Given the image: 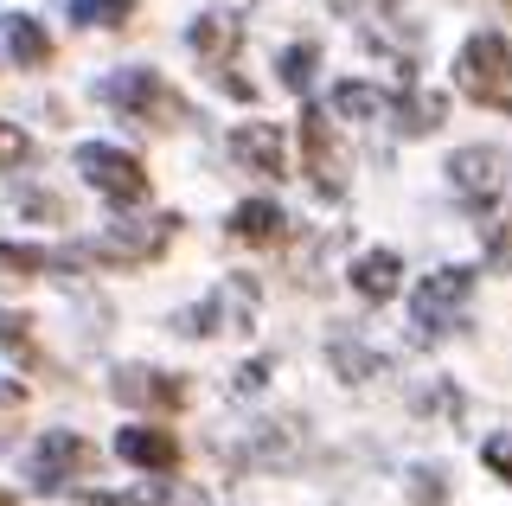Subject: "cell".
Here are the masks:
<instances>
[{
  "label": "cell",
  "instance_id": "17",
  "mask_svg": "<svg viewBox=\"0 0 512 506\" xmlns=\"http://www.w3.org/2000/svg\"><path fill=\"white\" fill-rule=\"evenodd\" d=\"M84 250H39V244H0V270L13 276H45V270H71Z\"/></svg>",
  "mask_w": 512,
  "mask_h": 506
},
{
  "label": "cell",
  "instance_id": "28",
  "mask_svg": "<svg viewBox=\"0 0 512 506\" xmlns=\"http://www.w3.org/2000/svg\"><path fill=\"white\" fill-rule=\"evenodd\" d=\"M263 372H269V359H256V366H244V378H237V391H256V385H263Z\"/></svg>",
  "mask_w": 512,
  "mask_h": 506
},
{
  "label": "cell",
  "instance_id": "24",
  "mask_svg": "<svg viewBox=\"0 0 512 506\" xmlns=\"http://www.w3.org/2000/svg\"><path fill=\"white\" fill-rule=\"evenodd\" d=\"M20 161H32V135L20 122H0V167H20Z\"/></svg>",
  "mask_w": 512,
  "mask_h": 506
},
{
  "label": "cell",
  "instance_id": "11",
  "mask_svg": "<svg viewBox=\"0 0 512 506\" xmlns=\"http://www.w3.org/2000/svg\"><path fill=\"white\" fill-rule=\"evenodd\" d=\"M186 45L212 71H224L237 58V45H244V20H237V13H199V20H192V33H186Z\"/></svg>",
  "mask_w": 512,
  "mask_h": 506
},
{
  "label": "cell",
  "instance_id": "16",
  "mask_svg": "<svg viewBox=\"0 0 512 506\" xmlns=\"http://www.w3.org/2000/svg\"><path fill=\"white\" fill-rule=\"evenodd\" d=\"M397 270H404V263H397V250H365V257L352 263V289H359L365 302H391L397 282H404Z\"/></svg>",
  "mask_w": 512,
  "mask_h": 506
},
{
  "label": "cell",
  "instance_id": "5",
  "mask_svg": "<svg viewBox=\"0 0 512 506\" xmlns=\"http://www.w3.org/2000/svg\"><path fill=\"white\" fill-rule=\"evenodd\" d=\"M224 321H231L237 334H250V327H256V282H250V276H231V282H224V289H218L205 308H186V314H173V327H180V334H192V340L218 334Z\"/></svg>",
  "mask_w": 512,
  "mask_h": 506
},
{
  "label": "cell",
  "instance_id": "8",
  "mask_svg": "<svg viewBox=\"0 0 512 506\" xmlns=\"http://www.w3.org/2000/svg\"><path fill=\"white\" fill-rule=\"evenodd\" d=\"M71 468H90V442L71 436V430H52L39 449H32V462H26V474H32V487H39V494H58Z\"/></svg>",
  "mask_w": 512,
  "mask_h": 506
},
{
  "label": "cell",
  "instance_id": "26",
  "mask_svg": "<svg viewBox=\"0 0 512 506\" xmlns=\"http://www.w3.org/2000/svg\"><path fill=\"white\" fill-rule=\"evenodd\" d=\"M0 346H7V353H26V314H0Z\"/></svg>",
  "mask_w": 512,
  "mask_h": 506
},
{
  "label": "cell",
  "instance_id": "3",
  "mask_svg": "<svg viewBox=\"0 0 512 506\" xmlns=\"http://www.w3.org/2000/svg\"><path fill=\"white\" fill-rule=\"evenodd\" d=\"M173 225L180 218H122V225H109L103 237H90V244H77L90 263H122V270H141V263H154L160 250L173 244Z\"/></svg>",
  "mask_w": 512,
  "mask_h": 506
},
{
  "label": "cell",
  "instance_id": "22",
  "mask_svg": "<svg viewBox=\"0 0 512 506\" xmlns=\"http://www.w3.org/2000/svg\"><path fill=\"white\" fill-rule=\"evenodd\" d=\"M282 84L288 90H308L314 84V45H288V52H282Z\"/></svg>",
  "mask_w": 512,
  "mask_h": 506
},
{
  "label": "cell",
  "instance_id": "20",
  "mask_svg": "<svg viewBox=\"0 0 512 506\" xmlns=\"http://www.w3.org/2000/svg\"><path fill=\"white\" fill-rule=\"evenodd\" d=\"M77 26H128L135 20V0H71Z\"/></svg>",
  "mask_w": 512,
  "mask_h": 506
},
{
  "label": "cell",
  "instance_id": "14",
  "mask_svg": "<svg viewBox=\"0 0 512 506\" xmlns=\"http://www.w3.org/2000/svg\"><path fill=\"white\" fill-rule=\"evenodd\" d=\"M301 141H308L314 186L320 193H340V154H333V135H327V116H320V109H301Z\"/></svg>",
  "mask_w": 512,
  "mask_h": 506
},
{
  "label": "cell",
  "instance_id": "25",
  "mask_svg": "<svg viewBox=\"0 0 512 506\" xmlns=\"http://www.w3.org/2000/svg\"><path fill=\"white\" fill-rule=\"evenodd\" d=\"M333 366H340V378H352V385H359V378H372V372H378V359H372V353H359V346H333Z\"/></svg>",
  "mask_w": 512,
  "mask_h": 506
},
{
  "label": "cell",
  "instance_id": "23",
  "mask_svg": "<svg viewBox=\"0 0 512 506\" xmlns=\"http://www.w3.org/2000/svg\"><path fill=\"white\" fill-rule=\"evenodd\" d=\"M480 462L500 474V481H512V430H493L487 442H480Z\"/></svg>",
  "mask_w": 512,
  "mask_h": 506
},
{
  "label": "cell",
  "instance_id": "19",
  "mask_svg": "<svg viewBox=\"0 0 512 506\" xmlns=\"http://www.w3.org/2000/svg\"><path fill=\"white\" fill-rule=\"evenodd\" d=\"M96 506H199L192 487H173V481H148L135 494H116V500H96Z\"/></svg>",
  "mask_w": 512,
  "mask_h": 506
},
{
  "label": "cell",
  "instance_id": "10",
  "mask_svg": "<svg viewBox=\"0 0 512 506\" xmlns=\"http://www.w3.org/2000/svg\"><path fill=\"white\" fill-rule=\"evenodd\" d=\"M116 455L148 474H173L180 468V442H173L167 430H154V423H128V430L116 436Z\"/></svg>",
  "mask_w": 512,
  "mask_h": 506
},
{
  "label": "cell",
  "instance_id": "18",
  "mask_svg": "<svg viewBox=\"0 0 512 506\" xmlns=\"http://www.w3.org/2000/svg\"><path fill=\"white\" fill-rule=\"evenodd\" d=\"M384 109H391V97H384V90H372V84H333V116L372 122V116H384Z\"/></svg>",
  "mask_w": 512,
  "mask_h": 506
},
{
  "label": "cell",
  "instance_id": "13",
  "mask_svg": "<svg viewBox=\"0 0 512 506\" xmlns=\"http://www.w3.org/2000/svg\"><path fill=\"white\" fill-rule=\"evenodd\" d=\"M0 52L13 58V65H45L52 58V39H45V26L32 20V13H0Z\"/></svg>",
  "mask_w": 512,
  "mask_h": 506
},
{
  "label": "cell",
  "instance_id": "27",
  "mask_svg": "<svg viewBox=\"0 0 512 506\" xmlns=\"http://www.w3.org/2000/svg\"><path fill=\"white\" fill-rule=\"evenodd\" d=\"M487 257H493V270H506V263H512V218H500V231H493V250H487Z\"/></svg>",
  "mask_w": 512,
  "mask_h": 506
},
{
  "label": "cell",
  "instance_id": "6",
  "mask_svg": "<svg viewBox=\"0 0 512 506\" xmlns=\"http://www.w3.org/2000/svg\"><path fill=\"white\" fill-rule=\"evenodd\" d=\"M474 295V270H461V263H448V270H436L416 289V321H423V334H442V327L461 321V308H468Z\"/></svg>",
  "mask_w": 512,
  "mask_h": 506
},
{
  "label": "cell",
  "instance_id": "21",
  "mask_svg": "<svg viewBox=\"0 0 512 506\" xmlns=\"http://www.w3.org/2000/svg\"><path fill=\"white\" fill-rule=\"evenodd\" d=\"M429 129H442V97L416 90V97H404V135H429Z\"/></svg>",
  "mask_w": 512,
  "mask_h": 506
},
{
  "label": "cell",
  "instance_id": "15",
  "mask_svg": "<svg viewBox=\"0 0 512 506\" xmlns=\"http://www.w3.org/2000/svg\"><path fill=\"white\" fill-rule=\"evenodd\" d=\"M282 231H288V218H282L276 199H244L231 212V237H237V244H276Z\"/></svg>",
  "mask_w": 512,
  "mask_h": 506
},
{
  "label": "cell",
  "instance_id": "9",
  "mask_svg": "<svg viewBox=\"0 0 512 506\" xmlns=\"http://www.w3.org/2000/svg\"><path fill=\"white\" fill-rule=\"evenodd\" d=\"M231 161L237 167H250V173H288V148H282V135H276V122H244V129H231Z\"/></svg>",
  "mask_w": 512,
  "mask_h": 506
},
{
  "label": "cell",
  "instance_id": "12",
  "mask_svg": "<svg viewBox=\"0 0 512 506\" xmlns=\"http://www.w3.org/2000/svg\"><path fill=\"white\" fill-rule=\"evenodd\" d=\"M116 391L122 404H154V410H180L186 404V385L180 378H160V372H148V366H128V372H116Z\"/></svg>",
  "mask_w": 512,
  "mask_h": 506
},
{
  "label": "cell",
  "instance_id": "1",
  "mask_svg": "<svg viewBox=\"0 0 512 506\" xmlns=\"http://www.w3.org/2000/svg\"><path fill=\"white\" fill-rule=\"evenodd\" d=\"M103 103L122 109V116L141 122V129H154V135H167V129H180V122H186V97H180V90H173L154 65L116 71V77L103 84Z\"/></svg>",
  "mask_w": 512,
  "mask_h": 506
},
{
  "label": "cell",
  "instance_id": "2",
  "mask_svg": "<svg viewBox=\"0 0 512 506\" xmlns=\"http://www.w3.org/2000/svg\"><path fill=\"white\" fill-rule=\"evenodd\" d=\"M455 84L468 90L474 103H487V109H506V116H512V45H506L500 33H474L468 45H461Z\"/></svg>",
  "mask_w": 512,
  "mask_h": 506
},
{
  "label": "cell",
  "instance_id": "4",
  "mask_svg": "<svg viewBox=\"0 0 512 506\" xmlns=\"http://www.w3.org/2000/svg\"><path fill=\"white\" fill-rule=\"evenodd\" d=\"M77 173H84L109 205H141L148 199V167H141L128 148H116V141H84V148H77Z\"/></svg>",
  "mask_w": 512,
  "mask_h": 506
},
{
  "label": "cell",
  "instance_id": "29",
  "mask_svg": "<svg viewBox=\"0 0 512 506\" xmlns=\"http://www.w3.org/2000/svg\"><path fill=\"white\" fill-rule=\"evenodd\" d=\"M0 506H20V500H13V494H0Z\"/></svg>",
  "mask_w": 512,
  "mask_h": 506
},
{
  "label": "cell",
  "instance_id": "7",
  "mask_svg": "<svg viewBox=\"0 0 512 506\" xmlns=\"http://www.w3.org/2000/svg\"><path fill=\"white\" fill-rule=\"evenodd\" d=\"M448 180H455V193L468 199L474 212H487V205L500 199V186H506V167H500L493 148H461L455 161H448Z\"/></svg>",
  "mask_w": 512,
  "mask_h": 506
}]
</instances>
